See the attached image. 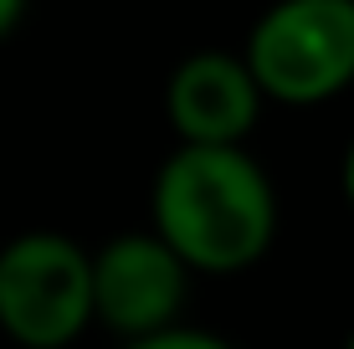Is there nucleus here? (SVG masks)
Here are the masks:
<instances>
[{"label": "nucleus", "instance_id": "9", "mask_svg": "<svg viewBox=\"0 0 354 349\" xmlns=\"http://www.w3.org/2000/svg\"><path fill=\"white\" fill-rule=\"evenodd\" d=\"M344 349H354V329H349V339H344Z\"/></svg>", "mask_w": 354, "mask_h": 349}, {"label": "nucleus", "instance_id": "2", "mask_svg": "<svg viewBox=\"0 0 354 349\" xmlns=\"http://www.w3.org/2000/svg\"><path fill=\"white\" fill-rule=\"evenodd\" d=\"M252 82L288 108L328 103L354 82V0H288L247 36Z\"/></svg>", "mask_w": 354, "mask_h": 349}, {"label": "nucleus", "instance_id": "8", "mask_svg": "<svg viewBox=\"0 0 354 349\" xmlns=\"http://www.w3.org/2000/svg\"><path fill=\"white\" fill-rule=\"evenodd\" d=\"M339 185H344V200H349V211H354V139H349V149H344V164H339Z\"/></svg>", "mask_w": 354, "mask_h": 349}, {"label": "nucleus", "instance_id": "7", "mask_svg": "<svg viewBox=\"0 0 354 349\" xmlns=\"http://www.w3.org/2000/svg\"><path fill=\"white\" fill-rule=\"evenodd\" d=\"M21 21H26V6L21 0H0V41H10L21 31Z\"/></svg>", "mask_w": 354, "mask_h": 349}, {"label": "nucleus", "instance_id": "1", "mask_svg": "<svg viewBox=\"0 0 354 349\" xmlns=\"http://www.w3.org/2000/svg\"><path fill=\"white\" fill-rule=\"evenodd\" d=\"M149 211V232L185 272H247L277 242V185L247 149L180 144L154 175Z\"/></svg>", "mask_w": 354, "mask_h": 349}, {"label": "nucleus", "instance_id": "5", "mask_svg": "<svg viewBox=\"0 0 354 349\" xmlns=\"http://www.w3.org/2000/svg\"><path fill=\"white\" fill-rule=\"evenodd\" d=\"M165 113L180 144L195 149H241V139L257 129L262 93L241 57L231 52H195L169 72Z\"/></svg>", "mask_w": 354, "mask_h": 349}, {"label": "nucleus", "instance_id": "6", "mask_svg": "<svg viewBox=\"0 0 354 349\" xmlns=\"http://www.w3.org/2000/svg\"><path fill=\"white\" fill-rule=\"evenodd\" d=\"M124 349H236V344H226L221 334H211V329H185V323H175V329L149 334V339H133Z\"/></svg>", "mask_w": 354, "mask_h": 349}, {"label": "nucleus", "instance_id": "3", "mask_svg": "<svg viewBox=\"0 0 354 349\" xmlns=\"http://www.w3.org/2000/svg\"><path fill=\"white\" fill-rule=\"evenodd\" d=\"M93 323V252L62 232L0 247V334L21 349H67Z\"/></svg>", "mask_w": 354, "mask_h": 349}, {"label": "nucleus", "instance_id": "4", "mask_svg": "<svg viewBox=\"0 0 354 349\" xmlns=\"http://www.w3.org/2000/svg\"><path fill=\"white\" fill-rule=\"evenodd\" d=\"M190 272L154 232H118L93 252V319L124 344L180 323Z\"/></svg>", "mask_w": 354, "mask_h": 349}]
</instances>
